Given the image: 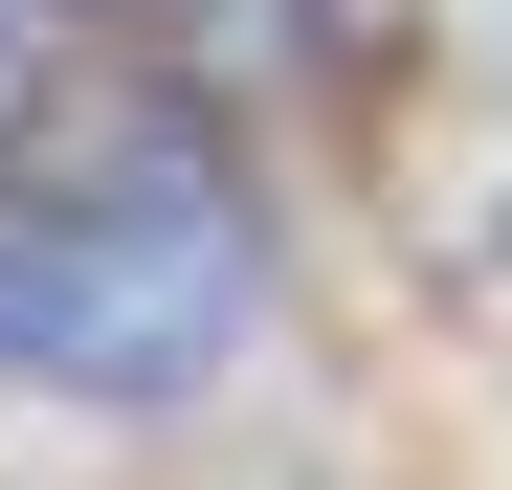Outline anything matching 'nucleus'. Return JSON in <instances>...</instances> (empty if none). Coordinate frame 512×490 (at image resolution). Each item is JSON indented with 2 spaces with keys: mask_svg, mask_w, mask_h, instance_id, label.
<instances>
[{
  "mask_svg": "<svg viewBox=\"0 0 512 490\" xmlns=\"http://www.w3.org/2000/svg\"><path fill=\"white\" fill-rule=\"evenodd\" d=\"M290 245L223 179L201 112H112L90 179H0V379L90 401V424H179V401L245 379Z\"/></svg>",
  "mask_w": 512,
  "mask_h": 490,
  "instance_id": "nucleus-1",
  "label": "nucleus"
},
{
  "mask_svg": "<svg viewBox=\"0 0 512 490\" xmlns=\"http://www.w3.org/2000/svg\"><path fill=\"white\" fill-rule=\"evenodd\" d=\"M45 112V0H0V134Z\"/></svg>",
  "mask_w": 512,
  "mask_h": 490,
  "instance_id": "nucleus-2",
  "label": "nucleus"
},
{
  "mask_svg": "<svg viewBox=\"0 0 512 490\" xmlns=\"http://www.w3.org/2000/svg\"><path fill=\"white\" fill-rule=\"evenodd\" d=\"M67 23H201V0H67Z\"/></svg>",
  "mask_w": 512,
  "mask_h": 490,
  "instance_id": "nucleus-3",
  "label": "nucleus"
},
{
  "mask_svg": "<svg viewBox=\"0 0 512 490\" xmlns=\"http://www.w3.org/2000/svg\"><path fill=\"white\" fill-rule=\"evenodd\" d=\"M490 245H512V223H490Z\"/></svg>",
  "mask_w": 512,
  "mask_h": 490,
  "instance_id": "nucleus-4",
  "label": "nucleus"
}]
</instances>
